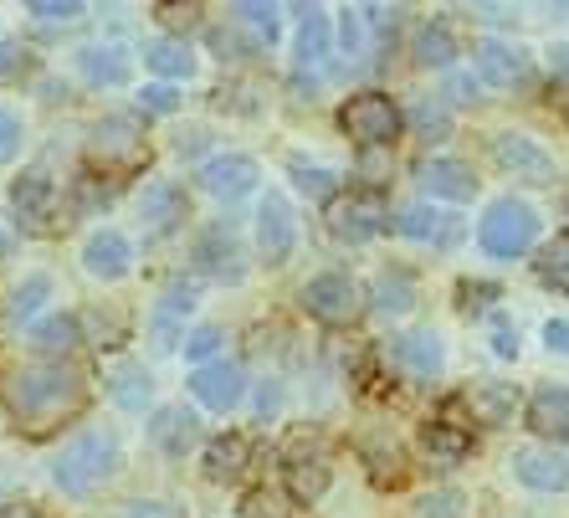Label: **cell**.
<instances>
[{"instance_id":"obj_1","label":"cell","mask_w":569,"mask_h":518,"mask_svg":"<svg viewBox=\"0 0 569 518\" xmlns=\"http://www.w3.org/2000/svg\"><path fill=\"white\" fill-rule=\"evenodd\" d=\"M0 400L11 421L27 431V437H47L57 426H67L72 416H82L88 406V380H82L72 365L62 359H31V365H16L0 386Z\"/></svg>"},{"instance_id":"obj_2","label":"cell","mask_w":569,"mask_h":518,"mask_svg":"<svg viewBox=\"0 0 569 518\" xmlns=\"http://www.w3.org/2000/svg\"><path fill=\"white\" fill-rule=\"evenodd\" d=\"M123 467V447L113 431H82L57 452L52 462V482L67 498H88L93 488H103L113 472Z\"/></svg>"},{"instance_id":"obj_3","label":"cell","mask_w":569,"mask_h":518,"mask_svg":"<svg viewBox=\"0 0 569 518\" xmlns=\"http://www.w3.org/2000/svg\"><path fill=\"white\" fill-rule=\"evenodd\" d=\"M533 237H539V216H533L529 200H492L488 216H482V227H477V241H482V252L488 257H503V262H513V257H523L533 247Z\"/></svg>"},{"instance_id":"obj_4","label":"cell","mask_w":569,"mask_h":518,"mask_svg":"<svg viewBox=\"0 0 569 518\" xmlns=\"http://www.w3.org/2000/svg\"><path fill=\"white\" fill-rule=\"evenodd\" d=\"M149 160V145H144V129L133 119H123V113H113V119H98L93 133H88V165L103 175H133L144 170Z\"/></svg>"},{"instance_id":"obj_5","label":"cell","mask_w":569,"mask_h":518,"mask_svg":"<svg viewBox=\"0 0 569 518\" xmlns=\"http://www.w3.org/2000/svg\"><path fill=\"white\" fill-rule=\"evenodd\" d=\"M400 123H406V113L396 108L390 93H355L339 108V129H345L359 149H390Z\"/></svg>"},{"instance_id":"obj_6","label":"cell","mask_w":569,"mask_h":518,"mask_svg":"<svg viewBox=\"0 0 569 518\" xmlns=\"http://www.w3.org/2000/svg\"><path fill=\"white\" fill-rule=\"evenodd\" d=\"M303 308H308V319L329 323V329H345V323H355L365 313V288L349 272H323V278H313L303 288Z\"/></svg>"},{"instance_id":"obj_7","label":"cell","mask_w":569,"mask_h":518,"mask_svg":"<svg viewBox=\"0 0 569 518\" xmlns=\"http://www.w3.org/2000/svg\"><path fill=\"white\" fill-rule=\"evenodd\" d=\"M492 160L523 186H555V155L529 133H492Z\"/></svg>"},{"instance_id":"obj_8","label":"cell","mask_w":569,"mask_h":518,"mask_svg":"<svg viewBox=\"0 0 569 518\" xmlns=\"http://www.w3.org/2000/svg\"><path fill=\"white\" fill-rule=\"evenodd\" d=\"M190 396L206 406V411H237L241 396H247V375H241L237 359H211L190 375Z\"/></svg>"},{"instance_id":"obj_9","label":"cell","mask_w":569,"mask_h":518,"mask_svg":"<svg viewBox=\"0 0 569 518\" xmlns=\"http://www.w3.org/2000/svg\"><path fill=\"white\" fill-rule=\"evenodd\" d=\"M292 241H298V221H292L288 196L267 190L262 206H257V247H262L267 267H282L292 257Z\"/></svg>"},{"instance_id":"obj_10","label":"cell","mask_w":569,"mask_h":518,"mask_svg":"<svg viewBox=\"0 0 569 518\" xmlns=\"http://www.w3.org/2000/svg\"><path fill=\"white\" fill-rule=\"evenodd\" d=\"M200 190L206 196H216V200H241V196H252L257 190V180H262V170H257V160L252 155H216V160H206L200 165Z\"/></svg>"},{"instance_id":"obj_11","label":"cell","mask_w":569,"mask_h":518,"mask_svg":"<svg viewBox=\"0 0 569 518\" xmlns=\"http://www.w3.org/2000/svg\"><path fill=\"white\" fill-rule=\"evenodd\" d=\"M52 206H57V190L41 170H27L11 186V211H16V227L21 231H37L41 237V231L52 227Z\"/></svg>"},{"instance_id":"obj_12","label":"cell","mask_w":569,"mask_h":518,"mask_svg":"<svg viewBox=\"0 0 569 518\" xmlns=\"http://www.w3.org/2000/svg\"><path fill=\"white\" fill-rule=\"evenodd\" d=\"M513 478L533 492H565L569 488V457L555 452V447H518Z\"/></svg>"},{"instance_id":"obj_13","label":"cell","mask_w":569,"mask_h":518,"mask_svg":"<svg viewBox=\"0 0 569 518\" xmlns=\"http://www.w3.org/2000/svg\"><path fill=\"white\" fill-rule=\"evenodd\" d=\"M329 227H333V237L349 241V247L380 237V231H385L380 196H349V200H339V206H333V216H329Z\"/></svg>"},{"instance_id":"obj_14","label":"cell","mask_w":569,"mask_h":518,"mask_svg":"<svg viewBox=\"0 0 569 518\" xmlns=\"http://www.w3.org/2000/svg\"><path fill=\"white\" fill-rule=\"evenodd\" d=\"M472 57H477V78L492 82V88H513V82L529 78V52L513 47V41L488 37V41H477Z\"/></svg>"},{"instance_id":"obj_15","label":"cell","mask_w":569,"mask_h":518,"mask_svg":"<svg viewBox=\"0 0 569 518\" xmlns=\"http://www.w3.org/2000/svg\"><path fill=\"white\" fill-rule=\"evenodd\" d=\"M416 186H421L426 196H441V200H472L477 196V175H472V165L437 155V160L416 165Z\"/></svg>"},{"instance_id":"obj_16","label":"cell","mask_w":569,"mask_h":518,"mask_svg":"<svg viewBox=\"0 0 569 518\" xmlns=\"http://www.w3.org/2000/svg\"><path fill=\"white\" fill-rule=\"evenodd\" d=\"M129 262H133V247H129V237H123V231H113V227L93 231V237H88V247H82V267H88V278L119 282L123 272H129Z\"/></svg>"},{"instance_id":"obj_17","label":"cell","mask_w":569,"mask_h":518,"mask_svg":"<svg viewBox=\"0 0 569 518\" xmlns=\"http://www.w3.org/2000/svg\"><path fill=\"white\" fill-rule=\"evenodd\" d=\"M196 262L221 282H241L247 278V257H241V241L231 237V227H211L196 247Z\"/></svg>"},{"instance_id":"obj_18","label":"cell","mask_w":569,"mask_h":518,"mask_svg":"<svg viewBox=\"0 0 569 518\" xmlns=\"http://www.w3.org/2000/svg\"><path fill=\"white\" fill-rule=\"evenodd\" d=\"M400 237H411V241H431V247H447V241L462 237V216H447L437 211V206H406L396 221Z\"/></svg>"},{"instance_id":"obj_19","label":"cell","mask_w":569,"mask_h":518,"mask_svg":"<svg viewBox=\"0 0 569 518\" xmlns=\"http://www.w3.org/2000/svg\"><path fill=\"white\" fill-rule=\"evenodd\" d=\"M108 396H113L119 411L144 416L149 406H154V380H149V370L139 365V359H119L113 375H108Z\"/></svg>"},{"instance_id":"obj_20","label":"cell","mask_w":569,"mask_h":518,"mask_svg":"<svg viewBox=\"0 0 569 518\" xmlns=\"http://www.w3.org/2000/svg\"><path fill=\"white\" fill-rule=\"evenodd\" d=\"M529 431L543 441H569V386H543L529 400Z\"/></svg>"},{"instance_id":"obj_21","label":"cell","mask_w":569,"mask_h":518,"mask_svg":"<svg viewBox=\"0 0 569 518\" xmlns=\"http://www.w3.org/2000/svg\"><path fill=\"white\" fill-rule=\"evenodd\" d=\"M467 406H472V421L482 426H508L518 411V386H508V380H477V386H467Z\"/></svg>"},{"instance_id":"obj_22","label":"cell","mask_w":569,"mask_h":518,"mask_svg":"<svg viewBox=\"0 0 569 518\" xmlns=\"http://www.w3.org/2000/svg\"><path fill=\"white\" fill-rule=\"evenodd\" d=\"M390 355H396L400 365L416 375V380H431V375H441V365H447V349H441V339L431 329L400 333L396 345H390Z\"/></svg>"},{"instance_id":"obj_23","label":"cell","mask_w":569,"mask_h":518,"mask_svg":"<svg viewBox=\"0 0 569 518\" xmlns=\"http://www.w3.org/2000/svg\"><path fill=\"white\" fill-rule=\"evenodd\" d=\"M196 411H186V406H159L154 421H149V441H154L159 452L170 457H186L190 447H196Z\"/></svg>"},{"instance_id":"obj_24","label":"cell","mask_w":569,"mask_h":518,"mask_svg":"<svg viewBox=\"0 0 569 518\" xmlns=\"http://www.w3.org/2000/svg\"><path fill=\"white\" fill-rule=\"evenodd\" d=\"M78 67L93 88H123V82H129V52H123L119 41H93V47H82Z\"/></svg>"},{"instance_id":"obj_25","label":"cell","mask_w":569,"mask_h":518,"mask_svg":"<svg viewBox=\"0 0 569 518\" xmlns=\"http://www.w3.org/2000/svg\"><path fill=\"white\" fill-rule=\"evenodd\" d=\"M139 216L149 221V231H174L186 221V186H174V180H154L144 186L139 196Z\"/></svg>"},{"instance_id":"obj_26","label":"cell","mask_w":569,"mask_h":518,"mask_svg":"<svg viewBox=\"0 0 569 518\" xmlns=\"http://www.w3.org/2000/svg\"><path fill=\"white\" fill-rule=\"evenodd\" d=\"M196 313V282H170V288L159 292L154 303V333H159V349H174V333H180V323Z\"/></svg>"},{"instance_id":"obj_27","label":"cell","mask_w":569,"mask_h":518,"mask_svg":"<svg viewBox=\"0 0 569 518\" xmlns=\"http://www.w3.org/2000/svg\"><path fill=\"white\" fill-rule=\"evenodd\" d=\"M144 67L159 72L164 82H174V78H190V72H196V52H190V41H180V37H154V41H144Z\"/></svg>"},{"instance_id":"obj_28","label":"cell","mask_w":569,"mask_h":518,"mask_svg":"<svg viewBox=\"0 0 569 518\" xmlns=\"http://www.w3.org/2000/svg\"><path fill=\"white\" fill-rule=\"evenodd\" d=\"M323 488H329V462L318 452H298L292 447L288 452V492L298 498V504H313V498H323Z\"/></svg>"},{"instance_id":"obj_29","label":"cell","mask_w":569,"mask_h":518,"mask_svg":"<svg viewBox=\"0 0 569 518\" xmlns=\"http://www.w3.org/2000/svg\"><path fill=\"white\" fill-rule=\"evenodd\" d=\"M247 437H221L206 447V478L211 482H237L241 472H247Z\"/></svg>"},{"instance_id":"obj_30","label":"cell","mask_w":569,"mask_h":518,"mask_svg":"<svg viewBox=\"0 0 569 518\" xmlns=\"http://www.w3.org/2000/svg\"><path fill=\"white\" fill-rule=\"evenodd\" d=\"M78 339H82V323L72 313H52V319L31 323V345L41 355H67V349H78Z\"/></svg>"},{"instance_id":"obj_31","label":"cell","mask_w":569,"mask_h":518,"mask_svg":"<svg viewBox=\"0 0 569 518\" xmlns=\"http://www.w3.org/2000/svg\"><path fill=\"white\" fill-rule=\"evenodd\" d=\"M533 272H539L543 288H555V292H565V298H569V227L555 231V241H543V247H539Z\"/></svg>"},{"instance_id":"obj_32","label":"cell","mask_w":569,"mask_h":518,"mask_svg":"<svg viewBox=\"0 0 569 518\" xmlns=\"http://www.w3.org/2000/svg\"><path fill=\"white\" fill-rule=\"evenodd\" d=\"M411 303H416L411 272L390 267V272H380V278H375V308H380V313H406Z\"/></svg>"},{"instance_id":"obj_33","label":"cell","mask_w":569,"mask_h":518,"mask_svg":"<svg viewBox=\"0 0 569 518\" xmlns=\"http://www.w3.org/2000/svg\"><path fill=\"white\" fill-rule=\"evenodd\" d=\"M52 298V278L47 272H31V278H21L16 282V292H11V319L16 323H37V313H41V303Z\"/></svg>"},{"instance_id":"obj_34","label":"cell","mask_w":569,"mask_h":518,"mask_svg":"<svg viewBox=\"0 0 569 518\" xmlns=\"http://www.w3.org/2000/svg\"><path fill=\"white\" fill-rule=\"evenodd\" d=\"M288 175H292V186L303 190L308 200H329L333 190H339V175H333L329 165H308L303 155H292L288 160Z\"/></svg>"},{"instance_id":"obj_35","label":"cell","mask_w":569,"mask_h":518,"mask_svg":"<svg viewBox=\"0 0 569 518\" xmlns=\"http://www.w3.org/2000/svg\"><path fill=\"white\" fill-rule=\"evenodd\" d=\"M298 16H303V27H298V57H303V67L323 62V57H329V16L318 11V6H308V11H298Z\"/></svg>"},{"instance_id":"obj_36","label":"cell","mask_w":569,"mask_h":518,"mask_svg":"<svg viewBox=\"0 0 569 518\" xmlns=\"http://www.w3.org/2000/svg\"><path fill=\"white\" fill-rule=\"evenodd\" d=\"M231 21H237L241 31H252V41H262V47H272V41H278V6L241 0V6H231Z\"/></svg>"},{"instance_id":"obj_37","label":"cell","mask_w":569,"mask_h":518,"mask_svg":"<svg viewBox=\"0 0 569 518\" xmlns=\"http://www.w3.org/2000/svg\"><path fill=\"white\" fill-rule=\"evenodd\" d=\"M451 57H457V41H451V31L441 27V21L421 27V37H416V62H421V67H441V72H447Z\"/></svg>"},{"instance_id":"obj_38","label":"cell","mask_w":569,"mask_h":518,"mask_svg":"<svg viewBox=\"0 0 569 518\" xmlns=\"http://www.w3.org/2000/svg\"><path fill=\"white\" fill-rule=\"evenodd\" d=\"M421 441L431 457H467L472 452V431H462V426H451V421H431L421 431Z\"/></svg>"},{"instance_id":"obj_39","label":"cell","mask_w":569,"mask_h":518,"mask_svg":"<svg viewBox=\"0 0 569 518\" xmlns=\"http://www.w3.org/2000/svg\"><path fill=\"white\" fill-rule=\"evenodd\" d=\"M241 518H298L288 508V498L272 488H252L247 498H241Z\"/></svg>"},{"instance_id":"obj_40","label":"cell","mask_w":569,"mask_h":518,"mask_svg":"<svg viewBox=\"0 0 569 518\" xmlns=\"http://www.w3.org/2000/svg\"><path fill=\"white\" fill-rule=\"evenodd\" d=\"M211 47L221 52V62H247V57L262 52L257 41H241V27H237V21H226V27H216V31H211Z\"/></svg>"},{"instance_id":"obj_41","label":"cell","mask_w":569,"mask_h":518,"mask_svg":"<svg viewBox=\"0 0 569 518\" xmlns=\"http://www.w3.org/2000/svg\"><path fill=\"white\" fill-rule=\"evenodd\" d=\"M411 123H416V133H421V139H431V145H437V139H447L451 113L441 103H431V98H426V103L411 108Z\"/></svg>"},{"instance_id":"obj_42","label":"cell","mask_w":569,"mask_h":518,"mask_svg":"<svg viewBox=\"0 0 569 518\" xmlns=\"http://www.w3.org/2000/svg\"><path fill=\"white\" fill-rule=\"evenodd\" d=\"M462 492L457 488H437V492H426L421 504H416V518H462Z\"/></svg>"},{"instance_id":"obj_43","label":"cell","mask_w":569,"mask_h":518,"mask_svg":"<svg viewBox=\"0 0 569 518\" xmlns=\"http://www.w3.org/2000/svg\"><path fill=\"white\" fill-rule=\"evenodd\" d=\"M27 16H37V21H47V27H67V21H78L82 6L78 0H31Z\"/></svg>"},{"instance_id":"obj_44","label":"cell","mask_w":569,"mask_h":518,"mask_svg":"<svg viewBox=\"0 0 569 518\" xmlns=\"http://www.w3.org/2000/svg\"><path fill=\"white\" fill-rule=\"evenodd\" d=\"M216 349H221V329H211V323H206V329H196L186 339V359L196 365V370H200V365H211Z\"/></svg>"},{"instance_id":"obj_45","label":"cell","mask_w":569,"mask_h":518,"mask_svg":"<svg viewBox=\"0 0 569 518\" xmlns=\"http://www.w3.org/2000/svg\"><path fill=\"white\" fill-rule=\"evenodd\" d=\"M119 518H186V508L164 504V498H129L119 508Z\"/></svg>"},{"instance_id":"obj_46","label":"cell","mask_w":569,"mask_h":518,"mask_svg":"<svg viewBox=\"0 0 569 518\" xmlns=\"http://www.w3.org/2000/svg\"><path fill=\"white\" fill-rule=\"evenodd\" d=\"M139 108H144V113H174V108H180V93H174L170 82H149L144 93H139Z\"/></svg>"},{"instance_id":"obj_47","label":"cell","mask_w":569,"mask_h":518,"mask_svg":"<svg viewBox=\"0 0 569 518\" xmlns=\"http://www.w3.org/2000/svg\"><path fill=\"white\" fill-rule=\"evenodd\" d=\"M21 155V119L11 108H0V165H11Z\"/></svg>"},{"instance_id":"obj_48","label":"cell","mask_w":569,"mask_h":518,"mask_svg":"<svg viewBox=\"0 0 569 518\" xmlns=\"http://www.w3.org/2000/svg\"><path fill=\"white\" fill-rule=\"evenodd\" d=\"M492 355H498V359H518V329L508 319H492Z\"/></svg>"},{"instance_id":"obj_49","label":"cell","mask_w":569,"mask_h":518,"mask_svg":"<svg viewBox=\"0 0 569 518\" xmlns=\"http://www.w3.org/2000/svg\"><path fill=\"white\" fill-rule=\"evenodd\" d=\"M339 37H345V52L349 57L365 52V11H345V27H339Z\"/></svg>"},{"instance_id":"obj_50","label":"cell","mask_w":569,"mask_h":518,"mask_svg":"<svg viewBox=\"0 0 569 518\" xmlns=\"http://www.w3.org/2000/svg\"><path fill=\"white\" fill-rule=\"evenodd\" d=\"M477 93H482V78H472V72H451V78H447V98H451V103H472Z\"/></svg>"},{"instance_id":"obj_51","label":"cell","mask_w":569,"mask_h":518,"mask_svg":"<svg viewBox=\"0 0 569 518\" xmlns=\"http://www.w3.org/2000/svg\"><path fill=\"white\" fill-rule=\"evenodd\" d=\"M359 175H365L370 186H385L380 175H390V160H380V149H365V155H359Z\"/></svg>"},{"instance_id":"obj_52","label":"cell","mask_w":569,"mask_h":518,"mask_svg":"<svg viewBox=\"0 0 569 518\" xmlns=\"http://www.w3.org/2000/svg\"><path fill=\"white\" fill-rule=\"evenodd\" d=\"M543 345L555 349V355H569V319H549V323H543Z\"/></svg>"},{"instance_id":"obj_53","label":"cell","mask_w":569,"mask_h":518,"mask_svg":"<svg viewBox=\"0 0 569 518\" xmlns=\"http://www.w3.org/2000/svg\"><path fill=\"white\" fill-rule=\"evenodd\" d=\"M16 67H21V47H16V41H6V37H0V78H11Z\"/></svg>"},{"instance_id":"obj_54","label":"cell","mask_w":569,"mask_h":518,"mask_svg":"<svg viewBox=\"0 0 569 518\" xmlns=\"http://www.w3.org/2000/svg\"><path fill=\"white\" fill-rule=\"evenodd\" d=\"M0 518H52V514H41L37 504H6L0 508Z\"/></svg>"},{"instance_id":"obj_55","label":"cell","mask_w":569,"mask_h":518,"mask_svg":"<svg viewBox=\"0 0 569 518\" xmlns=\"http://www.w3.org/2000/svg\"><path fill=\"white\" fill-rule=\"evenodd\" d=\"M11 247H16V231H11V216L0 211V257H11Z\"/></svg>"},{"instance_id":"obj_56","label":"cell","mask_w":569,"mask_h":518,"mask_svg":"<svg viewBox=\"0 0 569 518\" xmlns=\"http://www.w3.org/2000/svg\"><path fill=\"white\" fill-rule=\"evenodd\" d=\"M549 67H555V78H569V47H555V52H549Z\"/></svg>"},{"instance_id":"obj_57","label":"cell","mask_w":569,"mask_h":518,"mask_svg":"<svg viewBox=\"0 0 569 518\" xmlns=\"http://www.w3.org/2000/svg\"><path fill=\"white\" fill-rule=\"evenodd\" d=\"M555 16H565V21H569V6H559V11H555Z\"/></svg>"}]
</instances>
